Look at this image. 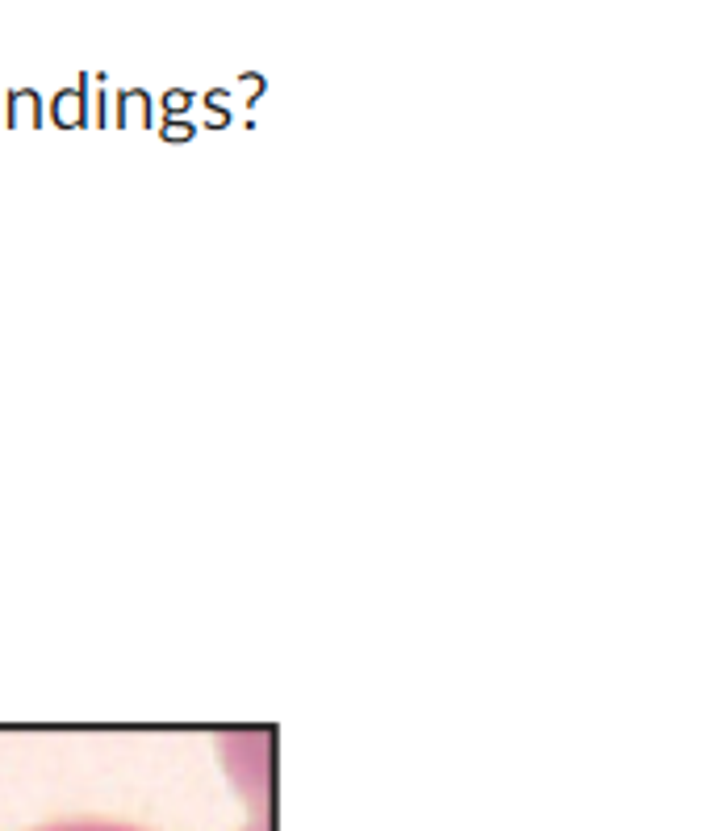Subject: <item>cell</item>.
I'll return each mask as SVG.
<instances>
[{
	"label": "cell",
	"instance_id": "1",
	"mask_svg": "<svg viewBox=\"0 0 719 831\" xmlns=\"http://www.w3.org/2000/svg\"><path fill=\"white\" fill-rule=\"evenodd\" d=\"M38 831H138L126 823H105V819H67V823H46Z\"/></svg>",
	"mask_w": 719,
	"mask_h": 831
}]
</instances>
